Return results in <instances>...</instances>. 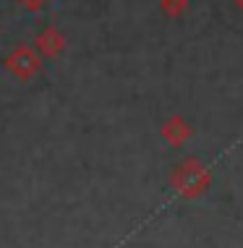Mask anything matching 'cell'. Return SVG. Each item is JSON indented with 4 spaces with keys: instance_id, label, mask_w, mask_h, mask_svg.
Masks as SVG:
<instances>
[{
    "instance_id": "6da1fadb",
    "label": "cell",
    "mask_w": 243,
    "mask_h": 248,
    "mask_svg": "<svg viewBox=\"0 0 243 248\" xmlns=\"http://www.w3.org/2000/svg\"><path fill=\"white\" fill-rule=\"evenodd\" d=\"M186 8H188V0H162V11L173 18H178Z\"/></svg>"
},
{
    "instance_id": "7a4b0ae2",
    "label": "cell",
    "mask_w": 243,
    "mask_h": 248,
    "mask_svg": "<svg viewBox=\"0 0 243 248\" xmlns=\"http://www.w3.org/2000/svg\"><path fill=\"white\" fill-rule=\"evenodd\" d=\"M233 3H235V8H241V11H243V0H233Z\"/></svg>"
}]
</instances>
